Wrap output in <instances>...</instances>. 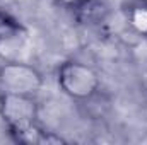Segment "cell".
<instances>
[{
  "mask_svg": "<svg viewBox=\"0 0 147 145\" xmlns=\"http://www.w3.org/2000/svg\"><path fill=\"white\" fill-rule=\"evenodd\" d=\"M57 84L60 91L74 101L86 103L101 91L98 70L80 60H65L57 68Z\"/></svg>",
  "mask_w": 147,
  "mask_h": 145,
  "instance_id": "cell-1",
  "label": "cell"
},
{
  "mask_svg": "<svg viewBox=\"0 0 147 145\" xmlns=\"http://www.w3.org/2000/svg\"><path fill=\"white\" fill-rule=\"evenodd\" d=\"M43 85L45 77L34 65L19 60H7L0 63V91L36 96Z\"/></svg>",
  "mask_w": 147,
  "mask_h": 145,
  "instance_id": "cell-2",
  "label": "cell"
},
{
  "mask_svg": "<svg viewBox=\"0 0 147 145\" xmlns=\"http://www.w3.org/2000/svg\"><path fill=\"white\" fill-rule=\"evenodd\" d=\"M0 119L3 121L9 133L38 123L39 103L36 96L0 91Z\"/></svg>",
  "mask_w": 147,
  "mask_h": 145,
  "instance_id": "cell-3",
  "label": "cell"
},
{
  "mask_svg": "<svg viewBox=\"0 0 147 145\" xmlns=\"http://www.w3.org/2000/svg\"><path fill=\"white\" fill-rule=\"evenodd\" d=\"M28 34L24 24L12 14L0 9V44L17 41Z\"/></svg>",
  "mask_w": 147,
  "mask_h": 145,
  "instance_id": "cell-4",
  "label": "cell"
},
{
  "mask_svg": "<svg viewBox=\"0 0 147 145\" xmlns=\"http://www.w3.org/2000/svg\"><path fill=\"white\" fill-rule=\"evenodd\" d=\"M125 21L137 36L147 38V3L135 0L125 10Z\"/></svg>",
  "mask_w": 147,
  "mask_h": 145,
  "instance_id": "cell-5",
  "label": "cell"
},
{
  "mask_svg": "<svg viewBox=\"0 0 147 145\" xmlns=\"http://www.w3.org/2000/svg\"><path fill=\"white\" fill-rule=\"evenodd\" d=\"M53 3L67 12H72L79 17H89L96 9H99V0H53Z\"/></svg>",
  "mask_w": 147,
  "mask_h": 145,
  "instance_id": "cell-6",
  "label": "cell"
},
{
  "mask_svg": "<svg viewBox=\"0 0 147 145\" xmlns=\"http://www.w3.org/2000/svg\"><path fill=\"white\" fill-rule=\"evenodd\" d=\"M140 2H144V3H147V0H140Z\"/></svg>",
  "mask_w": 147,
  "mask_h": 145,
  "instance_id": "cell-7",
  "label": "cell"
}]
</instances>
